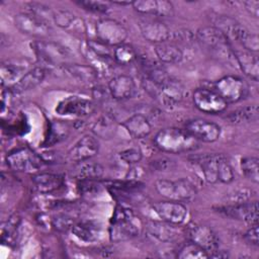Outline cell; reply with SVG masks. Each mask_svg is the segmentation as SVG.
<instances>
[{
  "label": "cell",
  "instance_id": "1",
  "mask_svg": "<svg viewBox=\"0 0 259 259\" xmlns=\"http://www.w3.org/2000/svg\"><path fill=\"white\" fill-rule=\"evenodd\" d=\"M154 144L159 150L172 154L191 152L199 146V142L185 128L179 127L162 128L156 134Z\"/></svg>",
  "mask_w": 259,
  "mask_h": 259
},
{
  "label": "cell",
  "instance_id": "2",
  "mask_svg": "<svg viewBox=\"0 0 259 259\" xmlns=\"http://www.w3.org/2000/svg\"><path fill=\"white\" fill-rule=\"evenodd\" d=\"M141 230V222L133 210L117 207L109 227V238L113 242H122L137 237Z\"/></svg>",
  "mask_w": 259,
  "mask_h": 259
},
{
  "label": "cell",
  "instance_id": "3",
  "mask_svg": "<svg viewBox=\"0 0 259 259\" xmlns=\"http://www.w3.org/2000/svg\"><path fill=\"white\" fill-rule=\"evenodd\" d=\"M196 39L206 49L211 51L217 57L228 62H236L234 50L231 47L229 38L215 26L208 25L200 27L195 33Z\"/></svg>",
  "mask_w": 259,
  "mask_h": 259
},
{
  "label": "cell",
  "instance_id": "4",
  "mask_svg": "<svg viewBox=\"0 0 259 259\" xmlns=\"http://www.w3.org/2000/svg\"><path fill=\"white\" fill-rule=\"evenodd\" d=\"M155 189L163 197L176 201L189 200L197 193L196 186L188 178L177 180L158 179L155 182Z\"/></svg>",
  "mask_w": 259,
  "mask_h": 259
},
{
  "label": "cell",
  "instance_id": "5",
  "mask_svg": "<svg viewBox=\"0 0 259 259\" xmlns=\"http://www.w3.org/2000/svg\"><path fill=\"white\" fill-rule=\"evenodd\" d=\"M36 56L46 64L64 67L71 63V53L65 46L49 40H36L31 45Z\"/></svg>",
  "mask_w": 259,
  "mask_h": 259
},
{
  "label": "cell",
  "instance_id": "6",
  "mask_svg": "<svg viewBox=\"0 0 259 259\" xmlns=\"http://www.w3.org/2000/svg\"><path fill=\"white\" fill-rule=\"evenodd\" d=\"M7 166L18 172H33L38 170L45 161L27 147H21L10 151L5 158Z\"/></svg>",
  "mask_w": 259,
  "mask_h": 259
},
{
  "label": "cell",
  "instance_id": "7",
  "mask_svg": "<svg viewBox=\"0 0 259 259\" xmlns=\"http://www.w3.org/2000/svg\"><path fill=\"white\" fill-rule=\"evenodd\" d=\"M97 39L107 46L117 47L124 44L127 37V29L119 21L112 18H102L95 26Z\"/></svg>",
  "mask_w": 259,
  "mask_h": 259
},
{
  "label": "cell",
  "instance_id": "8",
  "mask_svg": "<svg viewBox=\"0 0 259 259\" xmlns=\"http://www.w3.org/2000/svg\"><path fill=\"white\" fill-rule=\"evenodd\" d=\"M213 90L229 104L238 102L245 97L247 85L242 78L235 75H227L213 83Z\"/></svg>",
  "mask_w": 259,
  "mask_h": 259
},
{
  "label": "cell",
  "instance_id": "9",
  "mask_svg": "<svg viewBox=\"0 0 259 259\" xmlns=\"http://www.w3.org/2000/svg\"><path fill=\"white\" fill-rule=\"evenodd\" d=\"M192 100L198 110L208 114L221 113L227 108L228 105L213 89L204 87L194 90Z\"/></svg>",
  "mask_w": 259,
  "mask_h": 259
},
{
  "label": "cell",
  "instance_id": "10",
  "mask_svg": "<svg viewBox=\"0 0 259 259\" xmlns=\"http://www.w3.org/2000/svg\"><path fill=\"white\" fill-rule=\"evenodd\" d=\"M217 209L229 218L245 222L250 226L258 225V202L256 200L227 204Z\"/></svg>",
  "mask_w": 259,
  "mask_h": 259
},
{
  "label": "cell",
  "instance_id": "11",
  "mask_svg": "<svg viewBox=\"0 0 259 259\" xmlns=\"http://www.w3.org/2000/svg\"><path fill=\"white\" fill-rule=\"evenodd\" d=\"M14 24L20 32L30 36H46L50 31L49 22L27 11L16 14Z\"/></svg>",
  "mask_w": 259,
  "mask_h": 259
},
{
  "label": "cell",
  "instance_id": "12",
  "mask_svg": "<svg viewBox=\"0 0 259 259\" xmlns=\"http://www.w3.org/2000/svg\"><path fill=\"white\" fill-rule=\"evenodd\" d=\"M185 130L198 142L213 143L221 136V126L213 121L203 118L188 120L185 123Z\"/></svg>",
  "mask_w": 259,
  "mask_h": 259
},
{
  "label": "cell",
  "instance_id": "13",
  "mask_svg": "<svg viewBox=\"0 0 259 259\" xmlns=\"http://www.w3.org/2000/svg\"><path fill=\"white\" fill-rule=\"evenodd\" d=\"M95 110V104L86 98L79 96H69L60 101L56 107V112L65 116H87Z\"/></svg>",
  "mask_w": 259,
  "mask_h": 259
},
{
  "label": "cell",
  "instance_id": "14",
  "mask_svg": "<svg viewBox=\"0 0 259 259\" xmlns=\"http://www.w3.org/2000/svg\"><path fill=\"white\" fill-rule=\"evenodd\" d=\"M152 208L162 221L175 225L183 224L187 217L186 206L176 200L157 201L152 204Z\"/></svg>",
  "mask_w": 259,
  "mask_h": 259
},
{
  "label": "cell",
  "instance_id": "15",
  "mask_svg": "<svg viewBox=\"0 0 259 259\" xmlns=\"http://www.w3.org/2000/svg\"><path fill=\"white\" fill-rule=\"evenodd\" d=\"M188 236L190 241L194 242L202 249H204L208 257L214 251L220 249V240L217 234L205 225H192L188 230Z\"/></svg>",
  "mask_w": 259,
  "mask_h": 259
},
{
  "label": "cell",
  "instance_id": "16",
  "mask_svg": "<svg viewBox=\"0 0 259 259\" xmlns=\"http://www.w3.org/2000/svg\"><path fill=\"white\" fill-rule=\"evenodd\" d=\"M99 151L98 140L90 135H85L78 140L69 150L67 158L71 162L81 163L94 157Z\"/></svg>",
  "mask_w": 259,
  "mask_h": 259
},
{
  "label": "cell",
  "instance_id": "17",
  "mask_svg": "<svg viewBox=\"0 0 259 259\" xmlns=\"http://www.w3.org/2000/svg\"><path fill=\"white\" fill-rule=\"evenodd\" d=\"M139 28L143 37L154 45L168 41L172 35L170 28L158 19L143 20L139 23Z\"/></svg>",
  "mask_w": 259,
  "mask_h": 259
},
{
  "label": "cell",
  "instance_id": "18",
  "mask_svg": "<svg viewBox=\"0 0 259 259\" xmlns=\"http://www.w3.org/2000/svg\"><path fill=\"white\" fill-rule=\"evenodd\" d=\"M185 91V87L181 81L168 77L167 80L160 85L157 99H160L161 102L166 106H174L182 101Z\"/></svg>",
  "mask_w": 259,
  "mask_h": 259
},
{
  "label": "cell",
  "instance_id": "19",
  "mask_svg": "<svg viewBox=\"0 0 259 259\" xmlns=\"http://www.w3.org/2000/svg\"><path fill=\"white\" fill-rule=\"evenodd\" d=\"M179 226L180 225L171 224L162 220L150 221L146 225V230L154 239L162 243H169L175 241L181 235L182 232Z\"/></svg>",
  "mask_w": 259,
  "mask_h": 259
},
{
  "label": "cell",
  "instance_id": "20",
  "mask_svg": "<svg viewBox=\"0 0 259 259\" xmlns=\"http://www.w3.org/2000/svg\"><path fill=\"white\" fill-rule=\"evenodd\" d=\"M133 8L142 14L159 17H170L174 14L172 2L167 0H137L132 2Z\"/></svg>",
  "mask_w": 259,
  "mask_h": 259
},
{
  "label": "cell",
  "instance_id": "21",
  "mask_svg": "<svg viewBox=\"0 0 259 259\" xmlns=\"http://www.w3.org/2000/svg\"><path fill=\"white\" fill-rule=\"evenodd\" d=\"M110 96L116 100H125L133 97L136 93V83L130 75H117L108 82Z\"/></svg>",
  "mask_w": 259,
  "mask_h": 259
},
{
  "label": "cell",
  "instance_id": "22",
  "mask_svg": "<svg viewBox=\"0 0 259 259\" xmlns=\"http://www.w3.org/2000/svg\"><path fill=\"white\" fill-rule=\"evenodd\" d=\"M223 156V154H206L193 159V163L199 167L203 179L207 183L214 184L219 182V164Z\"/></svg>",
  "mask_w": 259,
  "mask_h": 259
},
{
  "label": "cell",
  "instance_id": "23",
  "mask_svg": "<svg viewBox=\"0 0 259 259\" xmlns=\"http://www.w3.org/2000/svg\"><path fill=\"white\" fill-rule=\"evenodd\" d=\"M234 56L242 72L250 79L257 82L259 80V61L256 54L243 49L234 51Z\"/></svg>",
  "mask_w": 259,
  "mask_h": 259
},
{
  "label": "cell",
  "instance_id": "24",
  "mask_svg": "<svg viewBox=\"0 0 259 259\" xmlns=\"http://www.w3.org/2000/svg\"><path fill=\"white\" fill-rule=\"evenodd\" d=\"M46 77V70L42 67H34L31 70L25 72V74L11 86L12 93H23L25 91L31 90L39 85Z\"/></svg>",
  "mask_w": 259,
  "mask_h": 259
},
{
  "label": "cell",
  "instance_id": "25",
  "mask_svg": "<svg viewBox=\"0 0 259 259\" xmlns=\"http://www.w3.org/2000/svg\"><path fill=\"white\" fill-rule=\"evenodd\" d=\"M122 125L135 139L146 138L152 131V126L148 118L141 113L133 114L122 122Z\"/></svg>",
  "mask_w": 259,
  "mask_h": 259
},
{
  "label": "cell",
  "instance_id": "26",
  "mask_svg": "<svg viewBox=\"0 0 259 259\" xmlns=\"http://www.w3.org/2000/svg\"><path fill=\"white\" fill-rule=\"evenodd\" d=\"M31 180L37 191L45 194L56 191L64 183V179L61 175L49 172L36 173L32 176Z\"/></svg>",
  "mask_w": 259,
  "mask_h": 259
},
{
  "label": "cell",
  "instance_id": "27",
  "mask_svg": "<svg viewBox=\"0 0 259 259\" xmlns=\"http://www.w3.org/2000/svg\"><path fill=\"white\" fill-rule=\"evenodd\" d=\"M213 26L219 28L229 40L238 41L246 28L235 18L228 15H219L213 21Z\"/></svg>",
  "mask_w": 259,
  "mask_h": 259
},
{
  "label": "cell",
  "instance_id": "28",
  "mask_svg": "<svg viewBox=\"0 0 259 259\" xmlns=\"http://www.w3.org/2000/svg\"><path fill=\"white\" fill-rule=\"evenodd\" d=\"M53 21L64 29H70L73 31L83 32L85 25L81 19H79L74 13L65 9H57L54 11Z\"/></svg>",
  "mask_w": 259,
  "mask_h": 259
},
{
  "label": "cell",
  "instance_id": "29",
  "mask_svg": "<svg viewBox=\"0 0 259 259\" xmlns=\"http://www.w3.org/2000/svg\"><path fill=\"white\" fill-rule=\"evenodd\" d=\"M154 52L161 63L176 64L183 59V52L181 49L171 42L164 41L154 46Z\"/></svg>",
  "mask_w": 259,
  "mask_h": 259
},
{
  "label": "cell",
  "instance_id": "30",
  "mask_svg": "<svg viewBox=\"0 0 259 259\" xmlns=\"http://www.w3.org/2000/svg\"><path fill=\"white\" fill-rule=\"evenodd\" d=\"M25 64L14 61L2 63L0 68V77L2 85H14L25 73Z\"/></svg>",
  "mask_w": 259,
  "mask_h": 259
},
{
  "label": "cell",
  "instance_id": "31",
  "mask_svg": "<svg viewBox=\"0 0 259 259\" xmlns=\"http://www.w3.org/2000/svg\"><path fill=\"white\" fill-rule=\"evenodd\" d=\"M64 71L68 75L75 78L76 80L83 83H93L98 78V72L90 65H80L75 63H70L63 67Z\"/></svg>",
  "mask_w": 259,
  "mask_h": 259
},
{
  "label": "cell",
  "instance_id": "32",
  "mask_svg": "<svg viewBox=\"0 0 259 259\" xmlns=\"http://www.w3.org/2000/svg\"><path fill=\"white\" fill-rule=\"evenodd\" d=\"M259 110L256 104L247 105L241 108H238L230 112L226 116V120L232 124H242L256 121L258 119Z\"/></svg>",
  "mask_w": 259,
  "mask_h": 259
},
{
  "label": "cell",
  "instance_id": "33",
  "mask_svg": "<svg viewBox=\"0 0 259 259\" xmlns=\"http://www.w3.org/2000/svg\"><path fill=\"white\" fill-rule=\"evenodd\" d=\"M71 231L77 238L85 242L97 241L100 234V228L95 223L88 221L75 223Z\"/></svg>",
  "mask_w": 259,
  "mask_h": 259
},
{
  "label": "cell",
  "instance_id": "34",
  "mask_svg": "<svg viewBox=\"0 0 259 259\" xmlns=\"http://www.w3.org/2000/svg\"><path fill=\"white\" fill-rule=\"evenodd\" d=\"M104 169L99 163L94 162H81L78 167L76 177L82 180H98L103 176Z\"/></svg>",
  "mask_w": 259,
  "mask_h": 259
},
{
  "label": "cell",
  "instance_id": "35",
  "mask_svg": "<svg viewBox=\"0 0 259 259\" xmlns=\"http://www.w3.org/2000/svg\"><path fill=\"white\" fill-rule=\"evenodd\" d=\"M92 132L102 139H109L115 132V120L112 116L106 114L100 116L93 124Z\"/></svg>",
  "mask_w": 259,
  "mask_h": 259
},
{
  "label": "cell",
  "instance_id": "36",
  "mask_svg": "<svg viewBox=\"0 0 259 259\" xmlns=\"http://www.w3.org/2000/svg\"><path fill=\"white\" fill-rule=\"evenodd\" d=\"M112 57L115 63L119 65H128L138 59L135 49L126 44H121L112 52Z\"/></svg>",
  "mask_w": 259,
  "mask_h": 259
},
{
  "label": "cell",
  "instance_id": "37",
  "mask_svg": "<svg viewBox=\"0 0 259 259\" xmlns=\"http://www.w3.org/2000/svg\"><path fill=\"white\" fill-rule=\"evenodd\" d=\"M241 170L243 174L253 183L259 182V159L257 157H245L241 160Z\"/></svg>",
  "mask_w": 259,
  "mask_h": 259
},
{
  "label": "cell",
  "instance_id": "38",
  "mask_svg": "<svg viewBox=\"0 0 259 259\" xmlns=\"http://www.w3.org/2000/svg\"><path fill=\"white\" fill-rule=\"evenodd\" d=\"M177 257L179 259H204V258H209L207 252L192 241L183 245L180 248V250L177 254Z\"/></svg>",
  "mask_w": 259,
  "mask_h": 259
},
{
  "label": "cell",
  "instance_id": "39",
  "mask_svg": "<svg viewBox=\"0 0 259 259\" xmlns=\"http://www.w3.org/2000/svg\"><path fill=\"white\" fill-rule=\"evenodd\" d=\"M19 223H20V218L17 214L11 215L6 221V223L2 227L1 239H2L3 243H5V242L10 243L14 239L16 231H17V228L19 226Z\"/></svg>",
  "mask_w": 259,
  "mask_h": 259
},
{
  "label": "cell",
  "instance_id": "40",
  "mask_svg": "<svg viewBox=\"0 0 259 259\" xmlns=\"http://www.w3.org/2000/svg\"><path fill=\"white\" fill-rule=\"evenodd\" d=\"M218 179L219 182L229 184L234 181L235 174L233 167L231 166L230 162L228 161L227 157L224 155L219 164V171H218Z\"/></svg>",
  "mask_w": 259,
  "mask_h": 259
},
{
  "label": "cell",
  "instance_id": "41",
  "mask_svg": "<svg viewBox=\"0 0 259 259\" xmlns=\"http://www.w3.org/2000/svg\"><path fill=\"white\" fill-rule=\"evenodd\" d=\"M238 42L244 48V50L257 54L259 51V37L256 33H252L247 29L243 32Z\"/></svg>",
  "mask_w": 259,
  "mask_h": 259
},
{
  "label": "cell",
  "instance_id": "42",
  "mask_svg": "<svg viewBox=\"0 0 259 259\" xmlns=\"http://www.w3.org/2000/svg\"><path fill=\"white\" fill-rule=\"evenodd\" d=\"M27 7V12H30L41 19L46 20L47 22L50 23L51 20H53L54 16V10L51 9V7L41 4V3H35V2H30L26 5Z\"/></svg>",
  "mask_w": 259,
  "mask_h": 259
},
{
  "label": "cell",
  "instance_id": "43",
  "mask_svg": "<svg viewBox=\"0 0 259 259\" xmlns=\"http://www.w3.org/2000/svg\"><path fill=\"white\" fill-rule=\"evenodd\" d=\"M78 5L82 6L84 9L94 12V13H107L110 5L108 1H96V0H81L76 2Z\"/></svg>",
  "mask_w": 259,
  "mask_h": 259
},
{
  "label": "cell",
  "instance_id": "44",
  "mask_svg": "<svg viewBox=\"0 0 259 259\" xmlns=\"http://www.w3.org/2000/svg\"><path fill=\"white\" fill-rule=\"evenodd\" d=\"M119 158L128 165H136L142 160L143 153L137 148H130L119 152Z\"/></svg>",
  "mask_w": 259,
  "mask_h": 259
},
{
  "label": "cell",
  "instance_id": "45",
  "mask_svg": "<svg viewBox=\"0 0 259 259\" xmlns=\"http://www.w3.org/2000/svg\"><path fill=\"white\" fill-rule=\"evenodd\" d=\"M52 224L56 230L60 232H67L68 230L72 229L75 223L72 220V218L67 214H57L52 220Z\"/></svg>",
  "mask_w": 259,
  "mask_h": 259
},
{
  "label": "cell",
  "instance_id": "46",
  "mask_svg": "<svg viewBox=\"0 0 259 259\" xmlns=\"http://www.w3.org/2000/svg\"><path fill=\"white\" fill-rule=\"evenodd\" d=\"M258 234H259L258 233V225L250 226V228L245 233V239L248 243H250L254 246H258V244H259Z\"/></svg>",
  "mask_w": 259,
  "mask_h": 259
},
{
  "label": "cell",
  "instance_id": "47",
  "mask_svg": "<svg viewBox=\"0 0 259 259\" xmlns=\"http://www.w3.org/2000/svg\"><path fill=\"white\" fill-rule=\"evenodd\" d=\"M246 11L253 17L258 18L259 16V1L258 0H248L243 2Z\"/></svg>",
  "mask_w": 259,
  "mask_h": 259
},
{
  "label": "cell",
  "instance_id": "48",
  "mask_svg": "<svg viewBox=\"0 0 259 259\" xmlns=\"http://www.w3.org/2000/svg\"><path fill=\"white\" fill-rule=\"evenodd\" d=\"M92 94H93L94 99H96V100H105L106 96H107V95H110L109 90H108V87H107V88H104V87H102V86L94 87L93 90H92Z\"/></svg>",
  "mask_w": 259,
  "mask_h": 259
},
{
  "label": "cell",
  "instance_id": "49",
  "mask_svg": "<svg viewBox=\"0 0 259 259\" xmlns=\"http://www.w3.org/2000/svg\"><path fill=\"white\" fill-rule=\"evenodd\" d=\"M132 166H134V165H132ZM142 175H143L142 168L134 166L132 169L128 170V172L126 174V178L130 179L131 181H135L137 178H140Z\"/></svg>",
  "mask_w": 259,
  "mask_h": 259
}]
</instances>
